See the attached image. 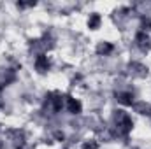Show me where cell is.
<instances>
[{
	"label": "cell",
	"mask_w": 151,
	"mask_h": 149,
	"mask_svg": "<svg viewBox=\"0 0 151 149\" xmlns=\"http://www.w3.org/2000/svg\"><path fill=\"white\" fill-rule=\"evenodd\" d=\"M127 74L130 75L132 79H144V77H148L150 70H148V67H146L142 62L132 60V62L127 65Z\"/></svg>",
	"instance_id": "1"
},
{
	"label": "cell",
	"mask_w": 151,
	"mask_h": 149,
	"mask_svg": "<svg viewBox=\"0 0 151 149\" xmlns=\"http://www.w3.org/2000/svg\"><path fill=\"white\" fill-rule=\"evenodd\" d=\"M34 69L40 75L47 74L51 70V60H49V56L47 54H37V56H34Z\"/></svg>",
	"instance_id": "2"
},
{
	"label": "cell",
	"mask_w": 151,
	"mask_h": 149,
	"mask_svg": "<svg viewBox=\"0 0 151 149\" xmlns=\"http://www.w3.org/2000/svg\"><path fill=\"white\" fill-rule=\"evenodd\" d=\"M65 111L70 116H79L83 112V102L72 95H65Z\"/></svg>",
	"instance_id": "3"
},
{
	"label": "cell",
	"mask_w": 151,
	"mask_h": 149,
	"mask_svg": "<svg viewBox=\"0 0 151 149\" xmlns=\"http://www.w3.org/2000/svg\"><path fill=\"white\" fill-rule=\"evenodd\" d=\"M114 51H116V46H114L113 42H109V40H100L99 44H97V47H95V53H97V56H111Z\"/></svg>",
	"instance_id": "4"
},
{
	"label": "cell",
	"mask_w": 151,
	"mask_h": 149,
	"mask_svg": "<svg viewBox=\"0 0 151 149\" xmlns=\"http://www.w3.org/2000/svg\"><path fill=\"white\" fill-rule=\"evenodd\" d=\"M86 25H88L90 30H99V28L102 27V16H100L99 12H91V14L88 16Z\"/></svg>",
	"instance_id": "5"
}]
</instances>
